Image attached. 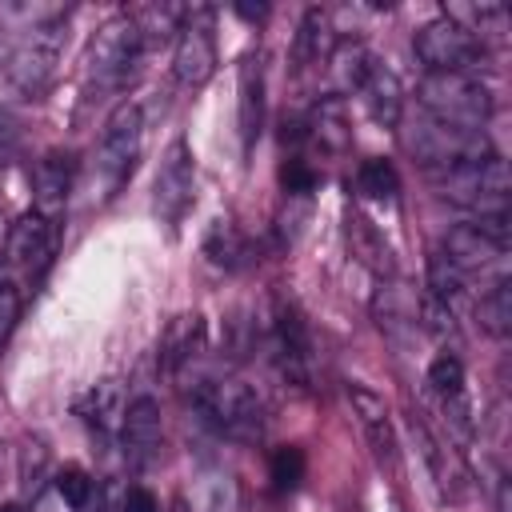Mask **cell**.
Masks as SVG:
<instances>
[{
  "label": "cell",
  "instance_id": "obj_10",
  "mask_svg": "<svg viewBox=\"0 0 512 512\" xmlns=\"http://www.w3.org/2000/svg\"><path fill=\"white\" fill-rule=\"evenodd\" d=\"M192 192H196V160L184 136H176L156 168V184H152V208L160 216L164 228H176L184 220V212L192 208Z\"/></svg>",
  "mask_w": 512,
  "mask_h": 512
},
{
  "label": "cell",
  "instance_id": "obj_19",
  "mask_svg": "<svg viewBox=\"0 0 512 512\" xmlns=\"http://www.w3.org/2000/svg\"><path fill=\"white\" fill-rule=\"evenodd\" d=\"M124 384L120 380H96L80 400H76V416H84V424H92L96 432H116L124 420Z\"/></svg>",
  "mask_w": 512,
  "mask_h": 512
},
{
  "label": "cell",
  "instance_id": "obj_2",
  "mask_svg": "<svg viewBox=\"0 0 512 512\" xmlns=\"http://www.w3.org/2000/svg\"><path fill=\"white\" fill-rule=\"evenodd\" d=\"M416 92L424 112L440 124L484 128V120L492 116V88L472 72H428Z\"/></svg>",
  "mask_w": 512,
  "mask_h": 512
},
{
  "label": "cell",
  "instance_id": "obj_25",
  "mask_svg": "<svg viewBox=\"0 0 512 512\" xmlns=\"http://www.w3.org/2000/svg\"><path fill=\"white\" fill-rule=\"evenodd\" d=\"M328 68H332V80L340 92H360V84L368 80L376 60L364 44H336V52L328 56Z\"/></svg>",
  "mask_w": 512,
  "mask_h": 512
},
{
  "label": "cell",
  "instance_id": "obj_26",
  "mask_svg": "<svg viewBox=\"0 0 512 512\" xmlns=\"http://www.w3.org/2000/svg\"><path fill=\"white\" fill-rule=\"evenodd\" d=\"M304 128H308V136L320 140L324 148H348V140H352V128H348V120H344V100H340V96L320 100V104L312 108V120H308Z\"/></svg>",
  "mask_w": 512,
  "mask_h": 512
},
{
  "label": "cell",
  "instance_id": "obj_9",
  "mask_svg": "<svg viewBox=\"0 0 512 512\" xmlns=\"http://www.w3.org/2000/svg\"><path fill=\"white\" fill-rule=\"evenodd\" d=\"M172 72L184 88H200L216 72V36H212V8L192 4L180 8V32L172 48Z\"/></svg>",
  "mask_w": 512,
  "mask_h": 512
},
{
  "label": "cell",
  "instance_id": "obj_37",
  "mask_svg": "<svg viewBox=\"0 0 512 512\" xmlns=\"http://www.w3.org/2000/svg\"><path fill=\"white\" fill-rule=\"evenodd\" d=\"M280 184H284V192H292V196H308V192L320 184V176H316V168H312L308 160L292 156V160H284V168H280Z\"/></svg>",
  "mask_w": 512,
  "mask_h": 512
},
{
  "label": "cell",
  "instance_id": "obj_12",
  "mask_svg": "<svg viewBox=\"0 0 512 512\" xmlns=\"http://www.w3.org/2000/svg\"><path fill=\"white\" fill-rule=\"evenodd\" d=\"M268 348H272V360H276V368H280L284 380L308 384V352H312V340H308L304 316H300L288 300H272Z\"/></svg>",
  "mask_w": 512,
  "mask_h": 512
},
{
  "label": "cell",
  "instance_id": "obj_6",
  "mask_svg": "<svg viewBox=\"0 0 512 512\" xmlns=\"http://www.w3.org/2000/svg\"><path fill=\"white\" fill-rule=\"evenodd\" d=\"M144 44H140V32H136V20L128 12L112 16L100 24V32L92 36V48H88V80L96 92H116L128 84L136 60H140Z\"/></svg>",
  "mask_w": 512,
  "mask_h": 512
},
{
  "label": "cell",
  "instance_id": "obj_11",
  "mask_svg": "<svg viewBox=\"0 0 512 512\" xmlns=\"http://www.w3.org/2000/svg\"><path fill=\"white\" fill-rule=\"evenodd\" d=\"M56 252V220L40 216L36 208L16 216L8 236H4V252H0V264L12 272V276H40L48 268Z\"/></svg>",
  "mask_w": 512,
  "mask_h": 512
},
{
  "label": "cell",
  "instance_id": "obj_1",
  "mask_svg": "<svg viewBox=\"0 0 512 512\" xmlns=\"http://www.w3.org/2000/svg\"><path fill=\"white\" fill-rule=\"evenodd\" d=\"M192 408L204 424H212L228 440H256L264 432V404L260 396L232 380V376H196L192 384Z\"/></svg>",
  "mask_w": 512,
  "mask_h": 512
},
{
  "label": "cell",
  "instance_id": "obj_17",
  "mask_svg": "<svg viewBox=\"0 0 512 512\" xmlns=\"http://www.w3.org/2000/svg\"><path fill=\"white\" fill-rule=\"evenodd\" d=\"M340 36L332 28V12L324 8H308L300 28H296V40H292V60L296 68H312V64H328V56L336 52Z\"/></svg>",
  "mask_w": 512,
  "mask_h": 512
},
{
  "label": "cell",
  "instance_id": "obj_28",
  "mask_svg": "<svg viewBox=\"0 0 512 512\" xmlns=\"http://www.w3.org/2000/svg\"><path fill=\"white\" fill-rule=\"evenodd\" d=\"M348 240H352V252L372 268V272H392L396 268V260H392V248L384 244V236L364 220V216H352V224H348Z\"/></svg>",
  "mask_w": 512,
  "mask_h": 512
},
{
  "label": "cell",
  "instance_id": "obj_38",
  "mask_svg": "<svg viewBox=\"0 0 512 512\" xmlns=\"http://www.w3.org/2000/svg\"><path fill=\"white\" fill-rule=\"evenodd\" d=\"M20 312H24V296H20L16 280L0 276V344H4L8 336H12V328H16Z\"/></svg>",
  "mask_w": 512,
  "mask_h": 512
},
{
  "label": "cell",
  "instance_id": "obj_15",
  "mask_svg": "<svg viewBox=\"0 0 512 512\" xmlns=\"http://www.w3.org/2000/svg\"><path fill=\"white\" fill-rule=\"evenodd\" d=\"M236 124H240L244 152H252L264 132V64H260V56H248L236 72Z\"/></svg>",
  "mask_w": 512,
  "mask_h": 512
},
{
  "label": "cell",
  "instance_id": "obj_41",
  "mask_svg": "<svg viewBox=\"0 0 512 512\" xmlns=\"http://www.w3.org/2000/svg\"><path fill=\"white\" fill-rule=\"evenodd\" d=\"M120 512H160V504H156V496H152L148 488L128 484V488H124V504H120Z\"/></svg>",
  "mask_w": 512,
  "mask_h": 512
},
{
  "label": "cell",
  "instance_id": "obj_33",
  "mask_svg": "<svg viewBox=\"0 0 512 512\" xmlns=\"http://www.w3.org/2000/svg\"><path fill=\"white\" fill-rule=\"evenodd\" d=\"M428 388H432L440 400L464 396V364H460L456 352H440V356L428 364Z\"/></svg>",
  "mask_w": 512,
  "mask_h": 512
},
{
  "label": "cell",
  "instance_id": "obj_22",
  "mask_svg": "<svg viewBox=\"0 0 512 512\" xmlns=\"http://www.w3.org/2000/svg\"><path fill=\"white\" fill-rule=\"evenodd\" d=\"M444 16L456 20L464 32H472L484 48L492 40H504V32H508V12L500 4H448Z\"/></svg>",
  "mask_w": 512,
  "mask_h": 512
},
{
  "label": "cell",
  "instance_id": "obj_16",
  "mask_svg": "<svg viewBox=\"0 0 512 512\" xmlns=\"http://www.w3.org/2000/svg\"><path fill=\"white\" fill-rule=\"evenodd\" d=\"M348 400H352V412H356V420H360V428H364V436H368L376 460L392 468V464H396V436H392V420H388L384 396H376L372 388L352 384V388H348Z\"/></svg>",
  "mask_w": 512,
  "mask_h": 512
},
{
  "label": "cell",
  "instance_id": "obj_42",
  "mask_svg": "<svg viewBox=\"0 0 512 512\" xmlns=\"http://www.w3.org/2000/svg\"><path fill=\"white\" fill-rule=\"evenodd\" d=\"M236 12H240V16H248V20H260L268 8H264V4H256V8H244V4H236Z\"/></svg>",
  "mask_w": 512,
  "mask_h": 512
},
{
  "label": "cell",
  "instance_id": "obj_43",
  "mask_svg": "<svg viewBox=\"0 0 512 512\" xmlns=\"http://www.w3.org/2000/svg\"><path fill=\"white\" fill-rule=\"evenodd\" d=\"M0 512H24L20 504H0Z\"/></svg>",
  "mask_w": 512,
  "mask_h": 512
},
{
  "label": "cell",
  "instance_id": "obj_40",
  "mask_svg": "<svg viewBox=\"0 0 512 512\" xmlns=\"http://www.w3.org/2000/svg\"><path fill=\"white\" fill-rule=\"evenodd\" d=\"M20 148V120L0 108V164H8Z\"/></svg>",
  "mask_w": 512,
  "mask_h": 512
},
{
  "label": "cell",
  "instance_id": "obj_3",
  "mask_svg": "<svg viewBox=\"0 0 512 512\" xmlns=\"http://www.w3.org/2000/svg\"><path fill=\"white\" fill-rule=\"evenodd\" d=\"M432 184H436V192L444 200L464 204L476 216H484V212H508L512 176H508V164L496 152L488 160H476V164H456V168L432 172Z\"/></svg>",
  "mask_w": 512,
  "mask_h": 512
},
{
  "label": "cell",
  "instance_id": "obj_18",
  "mask_svg": "<svg viewBox=\"0 0 512 512\" xmlns=\"http://www.w3.org/2000/svg\"><path fill=\"white\" fill-rule=\"evenodd\" d=\"M204 352V316L200 312H180L164 340H160V360L172 376H180L184 368H192V360Z\"/></svg>",
  "mask_w": 512,
  "mask_h": 512
},
{
  "label": "cell",
  "instance_id": "obj_34",
  "mask_svg": "<svg viewBox=\"0 0 512 512\" xmlns=\"http://www.w3.org/2000/svg\"><path fill=\"white\" fill-rule=\"evenodd\" d=\"M56 496H60L68 508L84 512V508L92 504V496H96V480H92L84 468H60V472H56Z\"/></svg>",
  "mask_w": 512,
  "mask_h": 512
},
{
  "label": "cell",
  "instance_id": "obj_7",
  "mask_svg": "<svg viewBox=\"0 0 512 512\" xmlns=\"http://www.w3.org/2000/svg\"><path fill=\"white\" fill-rule=\"evenodd\" d=\"M60 52H64V16L36 24V28L20 40V48L12 52V60H8V80H12V88H16L20 96H28V100H40V96L52 88V80H56Z\"/></svg>",
  "mask_w": 512,
  "mask_h": 512
},
{
  "label": "cell",
  "instance_id": "obj_23",
  "mask_svg": "<svg viewBox=\"0 0 512 512\" xmlns=\"http://www.w3.org/2000/svg\"><path fill=\"white\" fill-rule=\"evenodd\" d=\"M412 436H416V444H420V456L428 460V468H432V476H436V484H440V492L444 496H460V488H464V468L452 460V452L448 448H440V440L412 416Z\"/></svg>",
  "mask_w": 512,
  "mask_h": 512
},
{
  "label": "cell",
  "instance_id": "obj_4",
  "mask_svg": "<svg viewBox=\"0 0 512 512\" xmlns=\"http://www.w3.org/2000/svg\"><path fill=\"white\" fill-rule=\"evenodd\" d=\"M404 144L428 172H444V168L476 164V160L492 156L484 128H456V124H440L432 116H424L412 132H404Z\"/></svg>",
  "mask_w": 512,
  "mask_h": 512
},
{
  "label": "cell",
  "instance_id": "obj_36",
  "mask_svg": "<svg viewBox=\"0 0 512 512\" xmlns=\"http://www.w3.org/2000/svg\"><path fill=\"white\" fill-rule=\"evenodd\" d=\"M272 480H276V488H296L304 480V452L296 444L276 448V456H272Z\"/></svg>",
  "mask_w": 512,
  "mask_h": 512
},
{
  "label": "cell",
  "instance_id": "obj_20",
  "mask_svg": "<svg viewBox=\"0 0 512 512\" xmlns=\"http://www.w3.org/2000/svg\"><path fill=\"white\" fill-rule=\"evenodd\" d=\"M440 252H444L464 276H468V272H480V268H492V264L504 256V248H496L492 240H484L472 224H456V228L444 236Z\"/></svg>",
  "mask_w": 512,
  "mask_h": 512
},
{
  "label": "cell",
  "instance_id": "obj_5",
  "mask_svg": "<svg viewBox=\"0 0 512 512\" xmlns=\"http://www.w3.org/2000/svg\"><path fill=\"white\" fill-rule=\"evenodd\" d=\"M140 136H144V116L132 100L116 104L112 116L104 120L100 144H96V180H100V200L116 196L124 188V180L136 168L140 156Z\"/></svg>",
  "mask_w": 512,
  "mask_h": 512
},
{
  "label": "cell",
  "instance_id": "obj_44",
  "mask_svg": "<svg viewBox=\"0 0 512 512\" xmlns=\"http://www.w3.org/2000/svg\"><path fill=\"white\" fill-rule=\"evenodd\" d=\"M0 252H4V244H0Z\"/></svg>",
  "mask_w": 512,
  "mask_h": 512
},
{
  "label": "cell",
  "instance_id": "obj_21",
  "mask_svg": "<svg viewBox=\"0 0 512 512\" xmlns=\"http://www.w3.org/2000/svg\"><path fill=\"white\" fill-rule=\"evenodd\" d=\"M360 96H364V104H368V112H372L376 124H384V128H396L400 124V116H404V88H400L396 72H388L384 64H376L368 72V80L360 84Z\"/></svg>",
  "mask_w": 512,
  "mask_h": 512
},
{
  "label": "cell",
  "instance_id": "obj_30",
  "mask_svg": "<svg viewBox=\"0 0 512 512\" xmlns=\"http://www.w3.org/2000/svg\"><path fill=\"white\" fill-rule=\"evenodd\" d=\"M136 20V32H140V44H164L180 32V8L176 4H148V8H136L128 12Z\"/></svg>",
  "mask_w": 512,
  "mask_h": 512
},
{
  "label": "cell",
  "instance_id": "obj_35",
  "mask_svg": "<svg viewBox=\"0 0 512 512\" xmlns=\"http://www.w3.org/2000/svg\"><path fill=\"white\" fill-rule=\"evenodd\" d=\"M416 316H420V328L428 332V336H436V340H452L456 336V316H452V304H444V300H436V296H420V304H416Z\"/></svg>",
  "mask_w": 512,
  "mask_h": 512
},
{
  "label": "cell",
  "instance_id": "obj_13",
  "mask_svg": "<svg viewBox=\"0 0 512 512\" xmlns=\"http://www.w3.org/2000/svg\"><path fill=\"white\" fill-rule=\"evenodd\" d=\"M160 440H164V428H160V404L152 396H136L128 408H124V420H120V444H124V456L132 468H144L160 456Z\"/></svg>",
  "mask_w": 512,
  "mask_h": 512
},
{
  "label": "cell",
  "instance_id": "obj_27",
  "mask_svg": "<svg viewBox=\"0 0 512 512\" xmlns=\"http://www.w3.org/2000/svg\"><path fill=\"white\" fill-rule=\"evenodd\" d=\"M476 316H480V328L496 340H504L512 332V280L500 276L476 304Z\"/></svg>",
  "mask_w": 512,
  "mask_h": 512
},
{
  "label": "cell",
  "instance_id": "obj_31",
  "mask_svg": "<svg viewBox=\"0 0 512 512\" xmlns=\"http://www.w3.org/2000/svg\"><path fill=\"white\" fill-rule=\"evenodd\" d=\"M424 276H428V296H436V300H444V304H452V300L464 296V288H468V276H464L440 248L428 252V268H424Z\"/></svg>",
  "mask_w": 512,
  "mask_h": 512
},
{
  "label": "cell",
  "instance_id": "obj_39",
  "mask_svg": "<svg viewBox=\"0 0 512 512\" xmlns=\"http://www.w3.org/2000/svg\"><path fill=\"white\" fill-rule=\"evenodd\" d=\"M44 472H48V452H44V444H24V452H20V488H24V492H36Z\"/></svg>",
  "mask_w": 512,
  "mask_h": 512
},
{
  "label": "cell",
  "instance_id": "obj_24",
  "mask_svg": "<svg viewBox=\"0 0 512 512\" xmlns=\"http://www.w3.org/2000/svg\"><path fill=\"white\" fill-rule=\"evenodd\" d=\"M204 256L224 268V272H236L248 264V240L240 236V228L232 220H212L208 236H204Z\"/></svg>",
  "mask_w": 512,
  "mask_h": 512
},
{
  "label": "cell",
  "instance_id": "obj_8",
  "mask_svg": "<svg viewBox=\"0 0 512 512\" xmlns=\"http://www.w3.org/2000/svg\"><path fill=\"white\" fill-rule=\"evenodd\" d=\"M412 52L428 72H472L476 76V68L488 60V48L448 16L428 20L412 36Z\"/></svg>",
  "mask_w": 512,
  "mask_h": 512
},
{
  "label": "cell",
  "instance_id": "obj_14",
  "mask_svg": "<svg viewBox=\"0 0 512 512\" xmlns=\"http://www.w3.org/2000/svg\"><path fill=\"white\" fill-rule=\"evenodd\" d=\"M72 180H76V156L72 152H44L32 168V208L48 220H56L72 196Z\"/></svg>",
  "mask_w": 512,
  "mask_h": 512
},
{
  "label": "cell",
  "instance_id": "obj_29",
  "mask_svg": "<svg viewBox=\"0 0 512 512\" xmlns=\"http://www.w3.org/2000/svg\"><path fill=\"white\" fill-rule=\"evenodd\" d=\"M196 508L200 512H236L240 508V488L224 468H208L196 480Z\"/></svg>",
  "mask_w": 512,
  "mask_h": 512
},
{
  "label": "cell",
  "instance_id": "obj_32",
  "mask_svg": "<svg viewBox=\"0 0 512 512\" xmlns=\"http://www.w3.org/2000/svg\"><path fill=\"white\" fill-rule=\"evenodd\" d=\"M356 192L368 196V200H392L400 192V176H396V168L388 160L372 156V160H364L356 168Z\"/></svg>",
  "mask_w": 512,
  "mask_h": 512
}]
</instances>
